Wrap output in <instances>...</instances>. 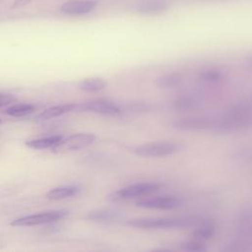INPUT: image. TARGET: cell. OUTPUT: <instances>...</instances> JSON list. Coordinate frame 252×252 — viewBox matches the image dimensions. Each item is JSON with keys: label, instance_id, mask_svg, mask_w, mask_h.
Returning <instances> with one entry per match:
<instances>
[{"label": "cell", "instance_id": "1", "mask_svg": "<svg viewBox=\"0 0 252 252\" xmlns=\"http://www.w3.org/2000/svg\"><path fill=\"white\" fill-rule=\"evenodd\" d=\"M252 127V106L250 104H234L215 117L214 132L237 133Z\"/></svg>", "mask_w": 252, "mask_h": 252}, {"label": "cell", "instance_id": "2", "mask_svg": "<svg viewBox=\"0 0 252 252\" xmlns=\"http://www.w3.org/2000/svg\"><path fill=\"white\" fill-rule=\"evenodd\" d=\"M202 220L196 217L137 218L127 221L129 226L141 229H171L196 226Z\"/></svg>", "mask_w": 252, "mask_h": 252}, {"label": "cell", "instance_id": "3", "mask_svg": "<svg viewBox=\"0 0 252 252\" xmlns=\"http://www.w3.org/2000/svg\"><path fill=\"white\" fill-rule=\"evenodd\" d=\"M182 149L180 143L174 141H158L135 146L132 151L135 155L145 158H163L172 156Z\"/></svg>", "mask_w": 252, "mask_h": 252}, {"label": "cell", "instance_id": "4", "mask_svg": "<svg viewBox=\"0 0 252 252\" xmlns=\"http://www.w3.org/2000/svg\"><path fill=\"white\" fill-rule=\"evenodd\" d=\"M159 189V184L157 182H138L127 185L112 192L108 196L111 202H123L131 199L142 198L149 196Z\"/></svg>", "mask_w": 252, "mask_h": 252}, {"label": "cell", "instance_id": "5", "mask_svg": "<svg viewBox=\"0 0 252 252\" xmlns=\"http://www.w3.org/2000/svg\"><path fill=\"white\" fill-rule=\"evenodd\" d=\"M96 137L93 133H75L66 138H62L53 148L54 153L64 154L85 149L95 141Z\"/></svg>", "mask_w": 252, "mask_h": 252}, {"label": "cell", "instance_id": "6", "mask_svg": "<svg viewBox=\"0 0 252 252\" xmlns=\"http://www.w3.org/2000/svg\"><path fill=\"white\" fill-rule=\"evenodd\" d=\"M75 110L114 116L121 114L123 112V107L113 100L96 98L82 102L80 104H76Z\"/></svg>", "mask_w": 252, "mask_h": 252}, {"label": "cell", "instance_id": "7", "mask_svg": "<svg viewBox=\"0 0 252 252\" xmlns=\"http://www.w3.org/2000/svg\"><path fill=\"white\" fill-rule=\"evenodd\" d=\"M68 216L66 210H52L47 212H41L33 215L25 216L14 220L11 222L13 226H33L38 224H44L52 221H57Z\"/></svg>", "mask_w": 252, "mask_h": 252}, {"label": "cell", "instance_id": "8", "mask_svg": "<svg viewBox=\"0 0 252 252\" xmlns=\"http://www.w3.org/2000/svg\"><path fill=\"white\" fill-rule=\"evenodd\" d=\"M172 127L181 131H213L215 117L211 116H187L175 119L171 122Z\"/></svg>", "mask_w": 252, "mask_h": 252}, {"label": "cell", "instance_id": "9", "mask_svg": "<svg viewBox=\"0 0 252 252\" xmlns=\"http://www.w3.org/2000/svg\"><path fill=\"white\" fill-rule=\"evenodd\" d=\"M136 206L153 210H173L181 206V200L173 195L146 196L136 202Z\"/></svg>", "mask_w": 252, "mask_h": 252}, {"label": "cell", "instance_id": "10", "mask_svg": "<svg viewBox=\"0 0 252 252\" xmlns=\"http://www.w3.org/2000/svg\"><path fill=\"white\" fill-rule=\"evenodd\" d=\"M97 5L95 0H71L63 3L60 11L66 15L79 16L91 13Z\"/></svg>", "mask_w": 252, "mask_h": 252}, {"label": "cell", "instance_id": "11", "mask_svg": "<svg viewBox=\"0 0 252 252\" xmlns=\"http://www.w3.org/2000/svg\"><path fill=\"white\" fill-rule=\"evenodd\" d=\"M225 78L222 70L219 68H208L202 70L198 76V80L207 86H216L223 82Z\"/></svg>", "mask_w": 252, "mask_h": 252}, {"label": "cell", "instance_id": "12", "mask_svg": "<svg viewBox=\"0 0 252 252\" xmlns=\"http://www.w3.org/2000/svg\"><path fill=\"white\" fill-rule=\"evenodd\" d=\"M167 3L163 0H147L137 7V12L146 15H156L166 11Z\"/></svg>", "mask_w": 252, "mask_h": 252}, {"label": "cell", "instance_id": "13", "mask_svg": "<svg viewBox=\"0 0 252 252\" xmlns=\"http://www.w3.org/2000/svg\"><path fill=\"white\" fill-rule=\"evenodd\" d=\"M121 215L117 211L113 210H98L94 212H90L87 216V219L93 221H97V222H104V223H109V222H115L120 219Z\"/></svg>", "mask_w": 252, "mask_h": 252}, {"label": "cell", "instance_id": "14", "mask_svg": "<svg viewBox=\"0 0 252 252\" xmlns=\"http://www.w3.org/2000/svg\"><path fill=\"white\" fill-rule=\"evenodd\" d=\"M107 86V81L101 77H91L82 80L79 83V88L88 93H96L104 90Z\"/></svg>", "mask_w": 252, "mask_h": 252}, {"label": "cell", "instance_id": "15", "mask_svg": "<svg viewBox=\"0 0 252 252\" xmlns=\"http://www.w3.org/2000/svg\"><path fill=\"white\" fill-rule=\"evenodd\" d=\"M80 192V188L73 185L68 186H59L51 189L47 192L46 198L50 200H62L66 198L73 197Z\"/></svg>", "mask_w": 252, "mask_h": 252}, {"label": "cell", "instance_id": "16", "mask_svg": "<svg viewBox=\"0 0 252 252\" xmlns=\"http://www.w3.org/2000/svg\"><path fill=\"white\" fill-rule=\"evenodd\" d=\"M76 108V104L75 103H65V104H59V105H54L51 107L46 108L45 110H43L38 118L39 120H48L51 118H55L58 117L66 112L75 110Z\"/></svg>", "mask_w": 252, "mask_h": 252}, {"label": "cell", "instance_id": "17", "mask_svg": "<svg viewBox=\"0 0 252 252\" xmlns=\"http://www.w3.org/2000/svg\"><path fill=\"white\" fill-rule=\"evenodd\" d=\"M62 138L63 136L61 135H54L49 137L33 139V140L27 141L26 146L34 150H43L47 148H53Z\"/></svg>", "mask_w": 252, "mask_h": 252}, {"label": "cell", "instance_id": "18", "mask_svg": "<svg viewBox=\"0 0 252 252\" xmlns=\"http://www.w3.org/2000/svg\"><path fill=\"white\" fill-rule=\"evenodd\" d=\"M216 233V226L211 222H200L199 225L192 231V238L206 242L211 239Z\"/></svg>", "mask_w": 252, "mask_h": 252}, {"label": "cell", "instance_id": "19", "mask_svg": "<svg viewBox=\"0 0 252 252\" xmlns=\"http://www.w3.org/2000/svg\"><path fill=\"white\" fill-rule=\"evenodd\" d=\"M183 82V78L179 73H167L159 76L156 80V84L160 88L165 89H172L180 86Z\"/></svg>", "mask_w": 252, "mask_h": 252}, {"label": "cell", "instance_id": "20", "mask_svg": "<svg viewBox=\"0 0 252 252\" xmlns=\"http://www.w3.org/2000/svg\"><path fill=\"white\" fill-rule=\"evenodd\" d=\"M200 104V100L195 95H181L175 98L172 102V106L178 110L194 109Z\"/></svg>", "mask_w": 252, "mask_h": 252}, {"label": "cell", "instance_id": "21", "mask_svg": "<svg viewBox=\"0 0 252 252\" xmlns=\"http://www.w3.org/2000/svg\"><path fill=\"white\" fill-rule=\"evenodd\" d=\"M35 109L34 105L31 103H18L11 105L7 108L6 113L10 116L14 117H20V116H26L28 114H31Z\"/></svg>", "mask_w": 252, "mask_h": 252}, {"label": "cell", "instance_id": "22", "mask_svg": "<svg viewBox=\"0 0 252 252\" xmlns=\"http://www.w3.org/2000/svg\"><path fill=\"white\" fill-rule=\"evenodd\" d=\"M180 247L182 250H186V251H205V250H207L206 243L204 241H201V240H198L195 238L181 242Z\"/></svg>", "mask_w": 252, "mask_h": 252}, {"label": "cell", "instance_id": "23", "mask_svg": "<svg viewBox=\"0 0 252 252\" xmlns=\"http://www.w3.org/2000/svg\"><path fill=\"white\" fill-rule=\"evenodd\" d=\"M249 246H248V243L244 240H233L229 243H226L225 245H223L222 247V250L223 251H236V252H239V251H247L249 250Z\"/></svg>", "mask_w": 252, "mask_h": 252}, {"label": "cell", "instance_id": "24", "mask_svg": "<svg viewBox=\"0 0 252 252\" xmlns=\"http://www.w3.org/2000/svg\"><path fill=\"white\" fill-rule=\"evenodd\" d=\"M16 96L10 94H0V107L8 105L16 100Z\"/></svg>", "mask_w": 252, "mask_h": 252}, {"label": "cell", "instance_id": "25", "mask_svg": "<svg viewBox=\"0 0 252 252\" xmlns=\"http://www.w3.org/2000/svg\"><path fill=\"white\" fill-rule=\"evenodd\" d=\"M31 1H32V0H16V1L13 2L12 8H14V9H15V8H21V7H23V6L27 5V4H29Z\"/></svg>", "mask_w": 252, "mask_h": 252}, {"label": "cell", "instance_id": "26", "mask_svg": "<svg viewBox=\"0 0 252 252\" xmlns=\"http://www.w3.org/2000/svg\"><path fill=\"white\" fill-rule=\"evenodd\" d=\"M244 66L247 69L252 70V52L245 56V58H244Z\"/></svg>", "mask_w": 252, "mask_h": 252}, {"label": "cell", "instance_id": "27", "mask_svg": "<svg viewBox=\"0 0 252 252\" xmlns=\"http://www.w3.org/2000/svg\"><path fill=\"white\" fill-rule=\"evenodd\" d=\"M1 122H2V121H1V119H0V123H1Z\"/></svg>", "mask_w": 252, "mask_h": 252}]
</instances>
